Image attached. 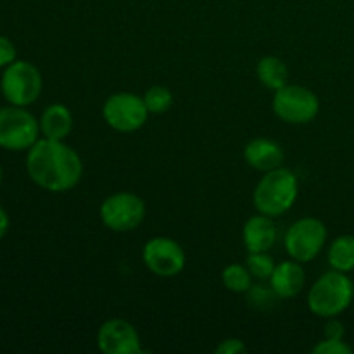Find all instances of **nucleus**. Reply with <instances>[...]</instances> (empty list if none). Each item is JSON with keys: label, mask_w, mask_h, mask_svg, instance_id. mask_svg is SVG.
I'll return each mask as SVG.
<instances>
[{"label": "nucleus", "mask_w": 354, "mask_h": 354, "mask_svg": "<svg viewBox=\"0 0 354 354\" xmlns=\"http://www.w3.org/2000/svg\"><path fill=\"white\" fill-rule=\"evenodd\" d=\"M245 294H248L249 303H251L254 308H258V310H266L268 306H272L273 299L279 297L275 292H273L272 287L266 289V287H259V286H252Z\"/></svg>", "instance_id": "nucleus-21"}, {"label": "nucleus", "mask_w": 354, "mask_h": 354, "mask_svg": "<svg viewBox=\"0 0 354 354\" xmlns=\"http://www.w3.org/2000/svg\"><path fill=\"white\" fill-rule=\"evenodd\" d=\"M299 196V180L289 168L266 171L254 187L252 203L258 213L266 216H282L296 204Z\"/></svg>", "instance_id": "nucleus-2"}, {"label": "nucleus", "mask_w": 354, "mask_h": 354, "mask_svg": "<svg viewBox=\"0 0 354 354\" xmlns=\"http://www.w3.org/2000/svg\"><path fill=\"white\" fill-rule=\"evenodd\" d=\"M311 353L315 354H351L353 348L346 344L344 339H327L320 341L318 344L313 346Z\"/></svg>", "instance_id": "nucleus-22"}, {"label": "nucleus", "mask_w": 354, "mask_h": 354, "mask_svg": "<svg viewBox=\"0 0 354 354\" xmlns=\"http://www.w3.org/2000/svg\"><path fill=\"white\" fill-rule=\"evenodd\" d=\"M97 344L104 354H142L137 328L123 318H111L97 330Z\"/></svg>", "instance_id": "nucleus-11"}, {"label": "nucleus", "mask_w": 354, "mask_h": 354, "mask_svg": "<svg viewBox=\"0 0 354 354\" xmlns=\"http://www.w3.org/2000/svg\"><path fill=\"white\" fill-rule=\"evenodd\" d=\"M142 259L149 272L161 279L180 275L185 268L187 256L182 245L169 237H154L145 242Z\"/></svg>", "instance_id": "nucleus-10"}, {"label": "nucleus", "mask_w": 354, "mask_h": 354, "mask_svg": "<svg viewBox=\"0 0 354 354\" xmlns=\"http://www.w3.org/2000/svg\"><path fill=\"white\" fill-rule=\"evenodd\" d=\"M173 93L168 86L154 85L145 90L144 102L151 114H165L171 109L173 106Z\"/></svg>", "instance_id": "nucleus-19"}, {"label": "nucleus", "mask_w": 354, "mask_h": 354, "mask_svg": "<svg viewBox=\"0 0 354 354\" xmlns=\"http://www.w3.org/2000/svg\"><path fill=\"white\" fill-rule=\"evenodd\" d=\"M16 59V45H14L7 37L0 35V68H7V66L12 64Z\"/></svg>", "instance_id": "nucleus-23"}, {"label": "nucleus", "mask_w": 354, "mask_h": 354, "mask_svg": "<svg viewBox=\"0 0 354 354\" xmlns=\"http://www.w3.org/2000/svg\"><path fill=\"white\" fill-rule=\"evenodd\" d=\"M242 242L249 252H268L277 242L275 218L258 213L242 228Z\"/></svg>", "instance_id": "nucleus-13"}, {"label": "nucleus", "mask_w": 354, "mask_h": 354, "mask_svg": "<svg viewBox=\"0 0 354 354\" xmlns=\"http://www.w3.org/2000/svg\"><path fill=\"white\" fill-rule=\"evenodd\" d=\"M344 334H346V328H344V325L337 320V317L328 318L327 325H325V328H324V337L344 339Z\"/></svg>", "instance_id": "nucleus-25"}, {"label": "nucleus", "mask_w": 354, "mask_h": 354, "mask_svg": "<svg viewBox=\"0 0 354 354\" xmlns=\"http://www.w3.org/2000/svg\"><path fill=\"white\" fill-rule=\"evenodd\" d=\"M38 121L41 135L52 140H64L73 130V114L64 104H50Z\"/></svg>", "instance_id": "nucleus-15"}, {"label": "nucleus", "mask_w": 354, "mask_h": 354, "mask_svg": "<svg viewBox=\"0 0 354 354\" xmlns=\"http://www.w3.org/2000/svg\"><path fill=\"white\" fill-rule=\"evenodd\" d=\"M9 214H7V211L0 206V241L6 237L7 230H9Z\"/></svg>", "instance_id": "nucleus-26"}, {"label": "nucleus", "mask_w": 354, "mask_h": 354, "mask_svg": "<svg viewBox=\"0 0 354 354\" xmlns=\"http://www.w3.org/2000/svg\"><path fill=\"white\" fill-rule=\"evenodd\" d=\"M245 351H248V346L237 337L225 339V341H221L220 344L216 346V349H214L216 354H241Z\"/></svg>", "instance_id": "nucleus-24"}, {"label": "nucleus", "mask_w": 354, "mask_h": 354, "mask_svg": "<svg viewBox=\"0 0 354 354\" xmlns=\"http://www.w3.org/2000/svg\"><path fill=\"white\" fill-rule=\"evenodd\" d=\"M256 75H258L261 85L273 92L289 83V68L282 59L275 57V55H266V57L259 59L258 66H256Z\"/></svg>", "instance_id": "nucleus-16"}, {"label": "nucleus", "mask_w": 354, "mask_h": 354, "mask_svg": "<svg viewBox=\"0 0 354 354\" xmlns=\"http://www.w3.org/2000/svg\"><path fill=\"white\" fill-rule=\"evenodd\" d=\"M41 88H44L41 73L31 62L16 59L12 64L3 68L0 90L3 99L12 106H30L40 97Z\"/></svg>", "instance_id": "nucleus-4"}, {"label": "nucleus", "mask_w": 354, "mask_h": 354, "mask_svg": "<svg viewBox=\"0 0 354 354\" xmlns=\"http://www.w3.org/2000/svg\"><path fill=\"white\" fill-rule=\"evenodd\" d=\"M327 242V227L313 216L294 221L286 232L283 248L287 254L299 263H310L317 258Z\"/></svg>", "instance_id": "nucleus-6"}, {"label": "nucleus", "mask_w": 354, "mask_h": 354, "mask_svg": "<svg viewBox=\"0 0 354 354\" xmlns=\"http://www.w3.org/2000/svg\"><path fill=\"white\" fill-rule=\"evenodd\" d=\"M244 161L258 171H272V169L283 166L286 161V152L279 142L272 138L258 137L248 142L244 147Z\"/></svg>", "instance_id": "nucleus-12"}, {"label": "nucleus", "mask_w": 354, "mask_h": 354, "mask_svg": "<svg viewBox=\"0 0 354 354\" xmlns=\"http://www.w3.org/2000/svg\"><path fill=\"white\" fill-rule=\"evenodd\" d=\"M273 111L283 123L306 124L320 113V100L306 86L287 83L273 95Z\"/></svg>", "instance_id": "nucleus-8"}, {"label": "nucleus", "mask_w": 354, "mask_h": 354, "mask_svg": "<svg viewBox=\"0 0 354 354\" xmlns=\"http://www.w3.org/2000/svg\"><path fill=\"white\" fill-rule=\"evenodd\" d=\"M40 121L21 106L0 107V147L6 151H28L40 138Z\"/></svg>", "instance_id": "nucleus-5"}, {"label": "nucleus", "mask_w": 354, "mask_h": 354, "mask_svg": "<svg viewBox=\"0 0 354 354\" xmlns=\"http://www.w3.org/2000/svg\"><path fill=\"white\" fill-rule=\"evenodd\" d=\"M328 265L332 270L349 273L354 270V235H341L328 248Z\"/></svg>", "instance_id": "nucleus-17"}, {"label": "nucleus", "mask_w": 354, "mask_h": 354, "mask_svg": "<svg viewBox=\"0 0 354 354\" xmlns=\"http://www.w3.org/2000/svg\"><path fill=\"white\" fill-rule=\"evenodd\" d=\"M149 109L144 97L131 92H118L106 99L102 106V118L107 127L120 133H133L138 131L149 118Z\"/></svg>", "instance_id": "nucleus-7"}, {"label": "nucleus", "mask_w": 354, "mask_h": 354, "mask_svg": "<svg viewBox=\"0 0 354 354\" xmlns=\"http://www.w3.org/2000/svg\"><path fill=\"white\" fill-rule=\"evenodd\" d=\"M245 266L258 280H268L275 270V261L268 252H249Z\"/></svg>", "instance_id": "nucleus-20"}, {"label": "nucleus", "mask_w": 354, "mask_h": 354, "mask_svg": "<svg viewBox=\"0 0 354 354\" xmlns=\"http://www.w3.org/2000/svg\"><path fill=\"white\" fill-rule=\"evenodd\" d=\"M251 272L245 265H239V263H232V265L225 266L223 273H221V280L223 286L227 287L230 292L235 294H245L252 287Z\"/></svg>", "instance_id": "nucleus-18"}, {"label": "nucleus", "mask_w": 354, "mask_h": 354, "mask_svg": "<svg viewBox=\"0 0 354 354\" xmlns=\"http://www.w3.org/2000/svg\"><path fill=\"white\" fill-rule=\"evenodd\" d=\"M270 287L280 299H292L303 290L306 275H304L303 263L290 258L289 261H282L275 265L272 277H270Z\"/></svg>", "instance_id": "nucleus-14"}, {"label": "nucleus", "mask_w": 354, "mask_h": 354, "mask_svg": "<svg viewBox=\"0 0 354 354\" xmlns=\"http://www.w3.org/2000/svg\"><path fill=\"white\" fill-rule=\"evenodd\" d=\"M144 199L133 192H116L100 204V220L109 230L123 234L135 230L145 218Z\"/></svg>", "instance_id": "nucleus-9"}, {"label": "nucleus", "mask_w": 354, "mask_h": 354, "mask_svg": "<svg viewBox=\"0 0 354 354\" xmlns=\"http://www.w3.org/2000/svg\"><path fill=\"white\" fill-rule=\"evenodd\" d=\"M354 301V282L348 273L325 272L308 292V308L320 318H335Z\"/></svg>", "instance_id": "nucleus-3"}, {"label": "nucleus", "mask_w": 354, "mask_h": 354, "mask_svg": "<svg viewBox=\"0 0 354 354\" xmlns=\"http://www.w3.org/2000/svg\"><path fill=\"white\" fill-rule=\"evenodd\" d=\"M26 152V171L40 189L62 194L75 189L82 180V158L64 140L38 138Z\"/></svg>", "instance_id": "nucleus-1"}, {"label": "nucleus", "mask_w": 354, "mask_h": 354, "mask_svg": "<svg viewBox=\"0 0 354 354\" xmlns=\"http://www.w3.org/2000/svg\"><path fill=\"white\" fill-rule=\"evenodd\" d=\"M3 182V169H2V165H0V185H2Z\"/></svg>", "instance_id": "nucleus-27"}]
</instances>
